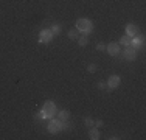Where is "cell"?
Instances as JSON below:
<instances>
[{
    "label": "cell",
    "instance_id": "obj_15",
    "mask_svg": "<svg viewBox=\"0 0 146 140\" xmlns=\"http://www.w3.org/2000/svg\"><path fill=\"white\" fill-rule=\"evenodd\" d=\"M51 33H53V34H59V33H61V25H59V23H54V25L51 27Z\"/></svg>",
    "mask_w": 146,
    "mask_h": 140
},
{
    "label": "cell",
    "instance_id": "obj_12",
    "mask_svg": "<svg viewBox=\"0 0 146 140\" xmlns=\"http://www.w3.org/2000/svg\"><path fill=\"white\" fill-rule=\"evenodd\" d=\"M78 44L81 45V47H86V45L89 44V37L86 36V34H84V36H81V37H78Z\"/></svg>",
    "mask_w": 146,
    "mask_h": 140
},
{
    "label": "cell",
    "instance_id": "obj_13",
    "mask_svg": "<svg viewBox=\"0 0 146 140\" xmlns=\"http://www.w3.org/2000/svg\"><path fill=\"white\" fill-rule=\"evenodd\" d=\"M118 44H120V45H124V47H126V45H131V37L126 34V36H123V37H121Z\"/></svg>",
    "mask_w": 146,
    "mask_h": 140
},
{
    "label": "cell",
    "instance_id": "obj_8",
    "mask_svg": "<svg viewBox=\"0 0 146 140\" xmlns=\"http://www.w3.org/2000/svg\"><path fill=\"white\" fill-rule=\"evenodd\" d=\"M121 83V78L118 75H112L109 79H107V87H110V89H117L118 86H120Z\"/></svg>",
    "mask_w": 146,
    "mask_h": 140
},
{
    "label": "cell",
    "instance_id": "obj_20",
    "mask_svg": "<svg viewBox=\"0 0 146 140\" xmlns=\"http://www.w3.org/2000/svg\"><path fill=\"white\" fill-rule=\"evenodd\" d=\"M104 123H103V120H95V126H98V128H100V126H103Z\"/></svg>",
    "mask_w": 146,
    "mask_h": 140
},
{
    "label": "cell",
    "instance_id": "obj_16",
    "mask_svg": "<svg viewBox=\"0 0 146 140\" xmlns=\"http://www.w3.org/2000/svg\"><path fill=\"white\" fill-rule=\"evenodd\" d=\"M84 123L87 125V126H93V125H95V120H93V118H90V117H86L84 118Z\"/></svg>",
    "mask_w": 146,
    "mask_h": 140
},
{
    "label": "cell",
    "instance_id": "obj_6",
    "mask_svg": "<svg viewBox=\"0 0 146 140\" xmlns=\"http://www.w3.org/2000/svg\"><path fill=\"white\" fill-rule=\"evenodd\" d=\"M53 36L54 34L51 33V30H42L39 34V42H42V44H50V42L53 41Z\"/></svg>",
    "mask_w": 146,
    "mask_h": 140
},
{
    "label": "cell",
    "instance_id": "obj_5",
    "mask_svg": "<svg viewBox=\"0 0 146 140\" xmlns=\"http://www.w3.org/2000/svg\"><path fill=\"white\" fill-rule=\"evenodd\" d=\"M131 45L134 48H143V45H145V36L143 34H135V36H132V39H131Z\"/></svg>",
    "mask_w": 146,
    "mask_h": 140
},
{
    "label": "cell",
    "instance_id": "obj_18",
    "mask_svg": "<svg viewBox=\"0 0 146 140\" xmlns=\"http://www.w3.org/2000/svg\"><path fill=\"white\" fill-rule=\"evenodd\" d=\"M96 50L98 51H106V44H101V42H100V44L96 45Z\"/></svg>",
    "mask_w": 146,
    "mask_h": 140
},
{
    "label": "cell",
    "instance_id": "obj_10",
    "mask_svg": "<svg viewBox=\"0 0 146 140\" xmlns=\"http://www.w3.org/2000/svg\"><path fill=\"white\" fill-rule=\"evenodd\" d=\"M126 34H127L129 37L135 36V34H137V27H135L134 23H129V25L126 27Z\"/></svg>",
    "mask_w": 146,
    "mask_h": 140
},
{
    "label": "cell",
    "instance_id": "obj_2",
    "mask_svg": "<svg viewBox=\"0 0 146 140\" xmlns=\"http://www.w3.org/2000/svg\"><path fill=\"white\" fill-rule=\"evenodd\" d=\"M76 30L81 31V33H84L86 36H87L89 33H92L93 31V23L90 19H86V17H81V19L76 20Z\"/></svg>",
    "mask_w": 146,
    "mask_h": 140
},
{
    "label": "cell",
    "instance_id": "obj_17",
    "mask_svg": "<svg viewBox=\"0 0 146 140\" xmlns=\"http://www.w3.org/2000/svg\"><path fill=\"white\" fill-rule=\"evenodd\" d=\"M87 72L95 73V72H96V65H95V64H89V65H87Z\"/></svg>",
    "mask_w": 146,
    "mask_h": 140
},
{
    "label": "cell",
    "instance_id": "obj_19",
    "mask_svg": "<svg viewBox=\"0 0 146 140\" xmlns=\"http://www.w3.org/2000/svg\"><path fill=\"white\" fill-rule=\"evenodd\" d=\"M68 129H70V125L65 123V121H62V125H61V131H68Z\"/></svg>",
    "mask_w": 146,
    "mask_h": 140
},
{
    "label": "cell",
    "instance_id": "obj_11",
    "mask_svg": "<svg viewBox=\"0 0 146 140\" xmlns=\"http://www.w3.org/2000/svg\"><path fill=\"white\" fill-rule=\"evenodd\" d=\"M89 137L92 139V140H98L101 135H100V131H98L96 128H92V129L89 131Z\"/></svg>",
    "mask_w": 146,
    "mask_h": 140
},
{
    "label": "cell",
    "instance_id": "obj_7",
    "mask_svg": "<svg viewBox=\"0 0 146 140\" xmlns=\"http://www.w3.org/2000/svg\"><path fill=\"white\" fill-rule=\"evenodd\" d=\"M123 55H124V59H127V61H134V59L137 58V48H134L132 45H126Z\"/></svg>",
    "mask_w": 146,
    "mask_h": 140
},
{
    "label": "cell",
    "instance_id": "obj_14",
    "mask_svg": "<svg viewBox=\"0 0 146 140\" xmlns=\"http://www.w3.org/2000/svg\"><path fill=\"white\" fill-rule=\"evenodd\" d=\"M78 30H68V39H72V41H75V39H78Z\"/></svg>",
    "mask_w": 146,
    "mask_h": 140
},
{
    "label": "cell",
    "instance_id": "obj_21",
    "mask_svg": "<svg viewBox=\"0 0 146 140\" xmlns=\"http://www.w3.org/2000/svg\"><path fill=\"white\" fill-rule=\"evenodd\" d=\"M98 87H100V89H106V84H104V83H100Z\"/></svg>",
    "mask_w": 146,
    "mask_h": 140
},
{
    "label": "cell",
    "instance_id": "obj_4",
    "mask_svg": "<svg viewBox=\"0 0 146 140\" xmlns=\"http://www.w3.org/2000/svg\"><path fill=\"white\" fill-rule=\"evenodd\" d=\"M61 125H62V121L59 120V118H50V123H48V131H50L51 134H58V132L61 131Z\"/></svg>",
    "mask_w": 146,
    "mask_h": 140
},
{
    "label": "cell",
    "instance_id": "obj_9",
    "mask_svg": "<svg viewBox=\"0 0 146 140\" xmlns=\"http://www.w3.org/2000/svg\"><path fill=\"white\" fill-rule=\"evenodd\" d=\"M58 114V118L61 121H67L68 118H70V112H68L67 109H62V111H59V112H56Z\"/></svg>",
    "mask_w": 146,
    "mask_h": 140
},
{
    "label": "cell",
    "instance_id": "obj_3",
    "mask_svg": "<svg viewBox=\"0 0 146 140\" xmlns=\"http://www.w3.org/2000/svg\"><path fill=\"white\" fill-rule=\"evenodd\" d=\"M106 51L110 56H118L121 53V45L118 42H110L109 45H106Z\"/></svg>",
    "mask_w": 146,
    "mask_h": 140
},
{
    "label": "cell",
    "instance_id": "obj_1",
    "mask_svg": "<svg viewBox=\"0 0 146 140\" xmlns=\"http://www.w3.org/2000/svg\"><path fill=\"white\" fill-rule=\"evenodd\" d=\"M56 104L53 101H45L44 106H42V111L39 114H36V118H53L56 115Z\"/></svg>",
    "mask_w": 146,
    "mask_h": 140
}]
</instances>
